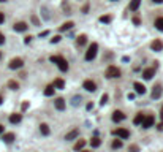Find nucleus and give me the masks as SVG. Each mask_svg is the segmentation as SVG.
I'll use <instances>...</instances> for the list:
<instances>
[{
    "mask_svg": "<svg viewBox=\"0 0 163 152\" xmlns=\"http://www.w3.org/2000/svg\"><path fill=\"white\" fill-rule=\"evenodd\" d=\"M54 92H55L54 86H46V89H44V95H46V97H51V95H54Z\"/></svg>",
    "mask_w": 163,
    "mask_h": 152,
    "instance_id": "25",
    "label": "nucleus"
},
{
    "mask_svg": "<svg viewBox=\"0 0 163 152\" xmlns=\"http://www.w3.org/2000/svg\"><path fill=\"white\" fill-rule=\"evenodd\" d=\"M60 40H62V37H60V35H55V37H52L51 41H52V43H59Z\"/></svg>",
    "mask_w": 163,
    "mask_h": 152,
    "instance_id": "34",
    "label": "nucleus"
},
{
    "mask_svg": "<svg viewBox=\"0 0 163 152\" xmlns=\"http://www.w3.org/2000/svg\"><path fill=\"white\" fill-rule=\"evenodd\" d=\"M106 78H112V79H117V78H120V68H117V67H114V65H111V67H108V68H106Z\"/></svg>",
    "mask_w": 163,
    "mask_h": 152,
    "instance_id": "3",
    "label": "nucleus"
},
{
    "mask_svg": "<svg viewBox=\"0 0 163 152\" xmlns=\"http://www.w3.org/2000/svg\"><path fill=\"white\" fill-rule=\"evenodd\" d=\"M8 87L13 89V91H16V89H18L19 86H18V82H16V81H8Z\"/></svg>",
    "mask_w": 163,
    "mask_h": 152,
    "instance_id": "30",
    "label": "nucleus"
},
{
    "mask_svg": "<svg viewBox=\"0 0 163 152\" xmlns=\"http://www.w3.org/2000/svg\"><path fill=\"white\" fill-rule=\"evenodd\" d=\"M160 119H162V122H163V105H162V108H160Z\"/></svg>",
    "mask_w": 163,
    "mask_h": 152,
    "instance_id": "38",
    "label": "nucleus"
},
{
    "mask_svg": "<svg viewBox=\"0 0 163 152\" xmlns=\"http://www.w3.org/2000/svg\"><path fill=\"white\" fill-rule=\"evenodd\" d=\"M40 132H41V135H44V136H46V135L51 133V128H49L48 124H41V125H40Z\"/></svg>",
    "mask_w": 163,
    "mask_h": 152,
    "instance_id": "20",
    "label": "nucleus"
},
{
    "mask_svg": "<svg viewBox=\"0 0 163 152\" xmlns=\"http://www.w3.org/2000/svg\"><path fill=\"white\" fill-rule=\"evenodd\" d=\"M155 29L160 30V32H163V18H162V16L155 19Z\"/></svg>",
    "mask_w": 163,
    "mask_h": 152,
    "instance_id": "22",
    "label": "nucleus"
},
{
    "mask_svg": "<svg viewBox=\"0 0 163 152\" xmlns=\"http://www.w3.org/2000/svg\"><path fill=\"white\" fill-rule=\"evenodd\" d=\"M48 33H49L48 30H44V32H41V33H40V37H46V35H48Z\"/></svg>",
    "mask_w": 163,
    "mask_h": 152,
    "instance_id": "41",
    "label": "nucleus"
},
{
    "mask_svg": "<svg viewBox=\"0 0 163 152\" xmlns=\"http://www.w3.org/2000/svg\"><path fill=\"white\" fill-rule=\"evenodd\" d=\"M100 103H102V105H106V103H108V94H103V97H102V100H100Z\"/></svg>",
    "mask_w": 163,
    "mask_h": 152,
    "instance_id": "32",
    "label": "nucleus"
},
{
    "mask_svg": "<svg viewBox=\"0 0 163 152\" xmlns=\"http://www.w3.org/2000/svg\"><path fill=\"white\" fill-rule=\"evenodd\" d=\"M73 27H75V24H73L71 21H68V22H65L64 25L60 27L59 29V32H67V30H70V29H73Z\"/></svg>",
    "mask_w": 163,
    "mask_h": 152,
    "instance_id": "19",
    "label": "nucleus"
},
{
    "mask_svg": "<svg viewBox=\"0 0 163 152\" xmlns=\"http://www.w3.org/2000/svg\"><path fill=\"white\" fill-rule=\"evenodd\" d=\"M154 73H155V67H152V68H146L143 71V78H144V79H152Z\"/></svg>",
    "mask_w": 163,
    "mask_h": 152,
    "instance_id": "11",
    "label": "nucleus"
},
{
    "mask_svg": "<svg viewBox=\"0 0 163 152\" xmlns=\"http://www.w3.org/2000/svg\"><path fill=\"white\" fill-rule=\"evenodd\" d=\"M154 3H163V0H152Z\"/></svg>",
    "mask_w": 163,
    "mask_h": 152,
    "instance_id": "43",
    "label": "nucleus"
},
{
    "mask_svg": "<svg viewBox=\"0 0 163 152\" xmlns=\"http://www.w3.org/2000/svg\"><path fill=\"white\" fill-rule=\"evenodd\" d=\"M54 106H55L57 109L64 111V109H65V100H64V98H55V101H54Z\"/></svg>",
    "mask_w": 163,
    "mask_h": 152,
    "instance_id": "15",
    "label": "nucleus"
},
{
    "mask_svg": "<svg viewBox=\"0 0 163 152\" xmlns=\"http://www.w3.org/2000/svg\"><path fill=\"white\" fill-rule=\"evenodd\" d=\"M162 84H155V86L152 87V94H150V97H152L154 100H159L162 97Z\"/></svg>",
    "mask_w": 163,
    "mask_h": 152,
    "instance_id": "6",
    "label": "nucleus"
},
{
    "mask_svg": "<svg viewBox=\"0 0 163 152\" xmlns=\"http://www.w3.org/2000/svg\"><path fill=\"white\" fill-rule=\"evenodd\" d=\"M112 135L117 136L119 139H127L128 136H130V132H128L127 128H116V130L112 132Z\"/></svg>",
    "mask_w": 163,
    "mask_h": 152,
    "instance_id": "4",
    "label": "nucleus"
},
{
    "mask_svg": "<svg viewBox=\"0 0 163 152\" xmlns=\"http://www.w3.org/2000/svg\"><path fill=\"white\" fill-rule=\"evenodd\" d=\"M133 89H135V92L139 94V95H144V94H146V87L143 86L141 82H135V84H133Z\"/></svg>",
    "mask_w": 163,
    "mask_h": 152,
    "instance_id": "12",
    "label": "nucleus"
},
{
    "mask_svg": "<svg viewBox=\"0 0 163 152\" xmlns=\"http://www.w3.org/2000/svg\"><path fill=\"white\" fill-rule=\"evenodd\" d=\"M32 38H33V37H30V35H29V37H25V43H30V41H32Z\"/></svg>",
    "mask_w": 163,
    "mask_h": 152,
    "instance_id": "39",
    "label": "nucleus"
},
{
    "mask_svg": "<svg viewBox=\"0 0 163 152\" xmlns=\"http://www.w3.org/2000/svg\"><path fill=\"white\" fill-rule=\"evenodd\" d=\"M111 16H108V14H105V16H102L100 18V22H103V24H108V22H111Z\"/></svg>",
    "mask_w": 163,
    "mask_h": 152,
    "instance_id": "29",
    "label": "nucleus"
},
{
    "mask_svg": "<svg viewBox=\"0 0 163 152\" xmlns=\"http://www.w3.org/2000/svg\"><path fill=\"white\" fill-rule=\"evenodd\" d=\"M0 2H7V0H0Z\"/></svg>",
    "mask_w": 163,
    "mask_h": 152,
    "instance_id": "46",
    "label": "nucleus"
},
{
    "mask_svg": "<svg viewBox=\"0 0 163 152\" xmlns=\"http://www.w3.org/2000/svg\"><path fill=\"white\" fill-rule=\"evenodd\" d=\"M5 43V37H3V33H0V44H3Z\"/></svg>",
    "mask_w": 163,
    "mask_h": 152,
    "instance_id": "36",
    "label": "nucleus"
},
{
    "mask_svg": "<svg viewBox=\"0 0 163 152\" xmlns=\"http://www.w3.org/2000/svg\"><path fill=\"white\" fill-rule=\"evenodd\" d=\"M78 135H79V130H78V128H75V130H71V132H68L67 133V136H65V139L67 141H71V139H75Z\"/></svg>",
    "mask_w": 163,
    "mask_h": 152,
    "instance_id": "16",
    "label": "nucleus"
},
{
    "mask_svg": "<svg viewBox=\"0 0 163 152\" xmlns=\"http://www.w3.org/2000/svg\"><path fill=\"white\" fill-rule=\"evenodd\" d=\"M84 146H86V139H79V141L75 144V151H81Z\"/></svg>",
    "mask_w": 163,
    "mask_h": 152,
    "instance_id": "28",
    "label": "nucleus"
},
{
    "mask_svg": "<svg viewBox=\"0 0 163 152\" xmlns=\"http://www.w3.org/2000/svg\"><path fill=\"white\" fill-rule=\"evenodd\" d=\"M133 24H135V25H139V24H141V18L135 16V18H133Z\"/></svg>",
    "mask_w": 163,
    "mask_h": 152,
    "instance_id": "33",
    "label": "nucleus"
},
{
    "mask_svg": "<svg viewBox=\"0 0 163 152\" xmlns=\"http://www.w3.org/2000/svg\"><path fill=\"white\" fill-rule=\"evenodd\" d=\"M3 21H5V16L3 13H0V24H3Z\"/></svg>",
    "mask_w": 163,
    "mask_h": 152,
    "instance_id": "37",
    "label": "nucleus"
},
{
    "mask_svg": "<svg viewBox=\"0 0 163 152\" xmlns=\"http://www.w3.org/2000/svg\"><path fill=\"white\" fill-rule=\"evenodd\" d=\"M144 112H138V114L136 116H135V119H133V124H135V125H141V124H143V121H144Z\"/></svg>",
    "mask_w": 163,
    "mask_h": 152,
    "instance_id": "14",
    "label": "nucleus"
},
{
    "mask_svg": "<svg viewBox=\"0 0 163 152\" xmlns=\"http://www.w3.org/2000/svg\"><path fill=\"white\" fill-rule=\"evenodd\" d=\"M27 108H29V103H27V101L25 103H22V109H27Z\"/></svg>",
    "mask_w": 163,
    "mask_h": 152,
    "instance_id": "40",
    "label": "nucleus"
},
{
    "mask_svg": "<svg viewBox=\"0 0 163 152\" xmlns=\"http://www.w3.org/2000/svg\"><path fill=\"white\" fill-rule=\"evenodd\" d=\"M154 122H155L154 116H152V114H149V116H146V117H144V121H143L141 125H143V128H150V127L154 125Z\"/></svg>",
    "mask_w": 163,
    "mask_h": 152,
    "instance_id": "9",
    "label": "nucleus"
},
{
    "mask_svg": "<svg viewBox=\"0 0 163 152\" xmlns=\"http://www.w3.org/2000/svg\"><path fill=\"white\" fill-rule=\"evenodd\" d=\"M112 2H116V0H112Z\"/></svg>",
    "mask_w": 163,
    "mask_h": 152,
    "instance_id": "48",
    "label": "nucleus"
},
{
    "mask_svg": "<svg viewBox=\"0 0 163 152\" xmlns=\"http://www.w3.org/2000/svg\"><path fill=\"white\" fill-rule=\"evenodd\" d=\"M2 101H3V98H2V95H0V105H2Z\"/></svg>",
    "mask_w": 163,
    "mask_h": 152,
    "instance_id": "45",
    "label": "nucleus"
},
{
    "mask_svg": "<svg viewBox=\"0 0 163 152\" xmlns=\"http://www.w3.org/2000/svg\"><path fill=\"white\" fill-rule=\"evenodd\" d=\"M51 62H55V64H57V67H59L60 71H67V70H68V62L62 57V55H52Z\"/></svg>",
    "mask_w": 163,
    "mask_h": 152,
    "instance_id": "2",
    "label": "nucleus"
},
{
    "mask_svg": "<svg viewBox=\"0 0 163 152\" xmlns=\"http://www.w3.org/2000/svg\"><path fill=\"white\" fill-rule=\"evenodd\" d=\"M82 87L86 89L87 92H95V89H97V84H95L92 79H86L82 82Z\"/></svg>",
    "mask_w": 163,
    "mask_h": 152,
    "instance_id": "8",
    "label": "nucleus"
},
{
    "mask_svg": "<svg viewBox=\"0 0 163 152\" xmlns=\"http://www.w3.org/2000/svg\"><path fill=\"white\" fill-rule=\"evenodd\" d=\"M125 114L120 111V109H116L114 112H112V122H116V124H119V122H122L123 119H125Z\"/></svg>",
    "mask_w": 163,
    "mask_h": 152,
    "instance_id": "7",
    "label": "nucleus"
},
{
    "mask_svg": "<svg viewBox=\"0 0 163 152\" xmlns=\"http://www.w3.org/2000/svg\"><path fill=\"white\" fill-rule=\"evenodd\" d=\"M2 133H3V125L0 124V135H2Z\"/></svg>",
    "mask_w": 163,
    "mask_h": 152,
    "instance_id": "44",
    "label": "nucleus"
},
{
    "mask_svg": "<svg viewBox=\"0 0 163 152\" xmlns=\"http://www.w3.org/2000/svg\"><path fill=\"white\" fill-rule=\"evenodd\" d=\"M150 48H152V51H155V52H160L163 49V41L162 40H154L150 43Z\"/></svg>",
    "mask_w": 163,
    "mask_h": 152,
    "instance_id": "10",
    "label": "nucleus"
},
{
    "mask_svg": "<svg viewBox=\"0 0 163 152\" xmlns=\"http://www.w3.org/2000/svg\"><path fill=\"white\" fill-rule=\"evenodd\" d=\"M128 152H139V146H136V144H132L130 148H128Z\"/></svg>",
    "mask_w": 163,
    "mask_h": 152,
    "instance_id": "31",
    "label": "nucleus"
},
{
    "mask_svg": "<svg viewBox=\"0 0 163 152\" xmlns=\"http://www.w3.org/2000/svg\"><path fill=\"white\" fill-rule=\"evenodd\" d=\"M14 30L16 32H25L27 30V24H25V22H16V24H14Z\"/></svg>",
    "mask_w": 163,
    "mask_h": 152,
    "instance_id": "17",
    "label": "nucleus"
},
{
    "mask_svg": "<svg viewBox=\"0 0 163 152\" xmlns=\"http://www.w3.org/2000/svg\"><path fill=\"white\" fill-rule=\"evenodd\" d=\"M3 141H5V143H13V141H14V133H7V135H3Z\"/></svg>",
    "mask_w": 163,
    "mask_h": 152,
    "instance_id": "27",
    "label": "nucleus"
},
{
    "mask_svg": "<svg viewBox=\"0 0 163 152\" xmlns=\"http://www.w3.org/2000/svg\"><path fill=\"white\" fill-rule=\"evenodd\" d=\"M0 59H2V52H0Z\"/></svg>",
    "mask_w": 163,
    "mask_h": 152,
    "instance_id": "47",
    "label": "nucleus"
},
{
    "mask_svg": "<svg viewBox=\"0 0 163 152\" xmlns=\"http://www.w3.org/2000/svg\"><path fill=\"white\" fill-rule=\"evenodd\" d=\"M22 121V114H19V112H14V114L10 116V122L11 124H19Z\"/></svg>",
    "mask_w": 163,
    "mask_h": 152,
    "instance_id": "13",
    "label": "nucleus"
},
{
    "mask_svg": "<svg viewBox=\"0 0 163 152\" xmlns=\"http://www.w3.org/2000/svg\"><path fill=\"white\" fill-rule=\"evenodd\" d=\"M157 128H159V130L162 132V130H163V122H160V124H159V127H157Z\"/></svg>",
    "mask_w": 163,
    "mask_h": 152,
    "instance_id": "42",
    "label": "nucleus"
},
{
    "mask_svg": "<svg viewBox=\"0 0 163 152\" xmlns=\"http://www.w3.org/2000/svg\"><path fill=\"white\" fill-rule=\"evenodd\" d=\"M52 86H54V89H64V87H65V81L59 78V79H55V81H54Z\"/></svg>",
    "mask_w": 163,
    "mask_h": 152,
    "instance_id": "21",
    "label": "nucleus"
},
{
    "mask_svg": "<svg viewBox=\"0 0 163 152\" xmlns=\"http://www.w3.org/2000/svg\"><path fill=\"white\" fill-rule=\"evenodd\" d=\"M22 65H24V60L22 59H19V57H16V59H13L10 62V68L11 70H19V68H22Z\"/></svg>",
    "mask_w": 163,
    "mask_h": 152,
    "instance_id": "5",
    "label": "nucleus"
},
{
    "mask_svg": "<svg viewBox=\"0 0 163 152\" xmlns=\"http://www.w3.org/2000/svg\"><path fill=\"white\" fill-rule=\"evenodd\" d=\"M100 144H102V139H100L98 136H93L90 139V146H92V148H98Z\"/></svg>",
    "mask_w": 163,
    "mask_h": 152,
    "instance_id": "26",
    "label": "nucleus"
},
{
    "mask_svg": "<svg viewBox=\"0 0 163 152\" xmlns=\"http://www.w3.org/2000/svg\"><path fill=\"white\" fill-rule=\"evenodd\" d=\"M139 5H141V0H132V2H130V10L136 11L139 8Z\"/></svg>",
    "mask_w": 163,
    "mask_h": 152,
    "instance_id": "24",
    "label": "nucleus"
},
{
    "mask_svg": "<svg viewBox=\"0 0 163 152\" xmlns=\"http://www.w3.org/2000/svg\"><path fill=\"white\" fill-rule=\"evenodd\" d=\"M97 52H98V44H97V43H92L90 46L87 48L86 55H84V59H86L87 62H90V60H93L95 57H97Z\"/></svg>",
    "mask_w": 163,
    "mask_h": 152,
    "instance_id": "1",
    "label": "nucleus"
},
{
    "mask_svg": "<svg viewBox=\"0 0 163 152\" xmlns=\"http://www.w3.org/2000/svg\"><path fill=\"white\" fill-rule=\"evenodd\" d=\"M122 146H123V139H119V138L114 139V141L111 143V148H112V149H120Z\"/></svg>",
    "mask_w": 163,
    "mask_h": 152,
    "instance_id": "18",
    "label": "nucleus"
},
{
    "mask_svg": "<svg viewBox=\"0 0 163 152\" xmlns=\"http://www.w3.org/2000/svg\"><path fill=\"white\" fill-rule=\"evenodd\" d=\"M32 22H33V24H40V21H38V18H35V16H32Z\"/></svg>",
    "mask_w": 163,
    "mask_h": 152,
    "instance_id": "35",
    "label": "nucleus"
},
{
    "mask_svg": "<svg viewBox=\"0 0 163 152\" xmlns=\"http://www.w3.org/2000/svg\"><path fill=\"white\" fill-rule=\"evenodd\" d=\"M86 43H87V37L86 35H79V37H78V40H76L78 46H84Z\"/></svg>",
    "mask_w": 163,
    "mask_h": 152,
    "instance_id": "23",
    "label": "nucleus"
}]
</instances>
